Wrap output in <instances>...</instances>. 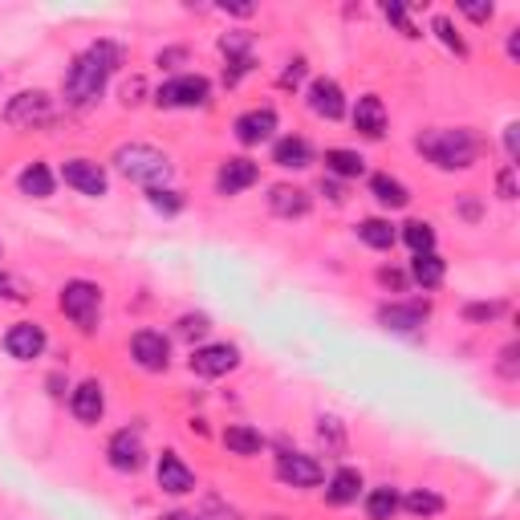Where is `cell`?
Instances as JSON below:
<instances>
[{
    "instance_id": "6da1fadb",
    "label": "cell",
    "mask_w": 520,
    "mask_h": 520,
    "mask_svg": "<svg viewBox=\"0 0 520 520\" xmlns=\"http://www.w3.org/2000/svg\"><path fill=\"white\" fill-rule=\"evenodd\" d=\"M118 65H122V45L118 41H94V45H86L74 57L70 74H65V106H74V110L94 106Z\"/></svg>"
},
{
    "instance_id": "7a4b0ae2",
    "label": "cell",
    "mask_w": 520,
    "mask_h": 520,
    "mask_svg": "<svg viewBox=\"0 0 520 520\" xmlns=\"http://www.w3.org/2000/svg\"><path fill=\"white\" fill-rule=\"evenodd\" d=\"M415 151L439 171H468L480 159V139L468 126H439V130H423L415 139Z\"/></svg>"
},
{
    "instance_id": "3957f363",
    "label": "cell",
    "mask_w": 520,
    "mask_h": 520,
    "mask_svg": "<svg viewBox=\"0 0 520 520\" xmlns=\"http://www.w3.org/2000/svg\"><path fill=\"white\" fill-rule=\"evenodd\" d=\"M114 167L118 175H126L130 183H139L147 191L163 187L171 179V159L159 151V147H147V143H126L114 151Z\"/></svg>"
},
{
    "instance_id": "277c9868",
    "label": "cell",
    "mask_w": 520,
    "mask_h": 520,
    "mask_svg": "<svg viewBox=\"0 0 520 520\" xmlns=\"http://www.w3.org/2000/svg\"><path fill=\"white\" fill-rule=\"evenodd\" d=\"M61 313L70 317L82 334H94L98 330V317H102V289L94 281H65L61 285V297H57Z\"/></svg>"
},
{
    "instance_id": "5b68a950",
    "label": "cell",
    "mask_w": 520,
    "mask_h": 520,
    "mask_svg": "<svg viewBox=\"0 0 520 520\" xmlns=\"http://www.w3.org/2000/svg\"><path fill=\"white\" fill-rule=\"evenodd\" d=\"M208 102H212V82L204 74H179V78H167L155 90L159 110H195V106H208Z\"/></svg>"
},
{
    "instance_id": "8992f818",
    "label": "cell",
    "mask_w": 520,
    "mask_h": 520,
    "mask_svg": "<svg viewBox=\"0 0 520 520\" xmlns=\"http://www.w3.org/2000/svg\"><path fill=\"white\" fill-rule=\"evenodd\" d=\"M49 118H53V98L45 90H21L5 106V122L13 130H33V126H45Z\"/></svg>"
},
{
    "instance_id": "52a82bcc",
    "label": "cell",
    "mask_w": 520,
    "mask_h": 520,
    "mask_svg": "<svg viewBox=\"0 0 520 520\" xmlns=\"http://www.w3.org/2000/svg\"><path fill=\"white\" fill-rule=\"evenodd\" d=\"M61 179L65 187H74L82 195H90V200H98V195H106L110 179H106V167L98 159H86V155H74V159H65L61 163Z\"/></svg>"
},
{
    "instance_id": "ba28073f",
    "label": "cell",
    "mask_w": 520,
    "mask_h": 520,
    "mask_svg": "<svg viewBox=\"0 0 520 520\" xmlns=\"http://www.w3.org/2000/svg\"><path fill=\"white\" fill-rule=\"evenodd\" d=\"M277 480L289 484V488H317L325 480V468L313 460V455H301V451H281L277 455Z\"/></svg>"
},
{
    "instance_id": "9c48e42d",
    "label": "cell",
    "mask_w": 520,
    "mask_h": 520,
    "mask_svg": "<svg viewBox=\"0 0 520 520\" xmlns=\"http://www.w3.org/2000/svg\"><path fill=\"white\" fill-rule=\"evenodd\" d=\"M187 366H191V374H200V378H220V374H228V370L240 366V350L228 346V342H212V346L191 350Z\"/></svg>"
},
{
    "instance_id": "30bf717a",
    "label": "cell",
    "mask_w": 520,
    "mask_h": 520,
    "mask_svg": "<svg viewBox=\"0 0 520 520\" xmlns=\"http://www.w3.org/2000/svg\"><path fill=\"white\" fill-rule=\"evenodd\" d=\"M130 358H135L147 374H163L171 366V342L159 330H139L130 338Z\"/></svg>"
},
{
    "instance_id": "8fae6325",
    "label": "cell",
    "mask_w": 520,
    "mask_h": 520,
    "mask_svg": "<svg viewBox=\"0 0 520 520\" xmlns=\"http://www.w3.org/2000/svg\"><path fill=\"white\" fill-rule=\"evenodd\" d=\"M143 439H139V431H114L110 435V443H106V464L114 468V472H122V476H135L139 468H143Z\"/></svg>"
},
{
    "instance_id": "7c38bea8",
    "label": "cell",
    "mask_w": 520,
    "mask_h": 520,
    "mask_svg": "<svg viewBox=\"0 0 520 520\" xmlns=\"http://www.w3.org/2000/svg\"><path fill=\"white\" fill-rule=\"evenodd\" d=\"M236 143L240 147H260V143H269L273 139V130H277V110L273 106H256V110H244L236 122Z\"/></svg>"
},
{
    "instance_id": "4fadbf2b",
    "label": "cell",
    "mask_w": 520,
    "mask_h": 520,
    "mask_svg": "<svg viewBox=\"0 0 520 520\" xmlns=\"http://www.w3.org/2000/svg\"><path fill=\"white\" fill-rule=\"evenodd\" d=\"M45 346H49L45 325H37V321H17L13 330L5 334V350H9V358H17V362H33V358H41Z\"/></svg>"
},
{
    "instance_id": "5bb4252c",
    "label": "cell",
    "mask_w": 520,
    "mask_h": 520,
    "mask_svg": "<svg viewBox=\"0 0 520 520\" xmlns=\"http://www.w3.org/2000/svg\"><path fill=\"white\" fill-rule=\"evenodd\" d=\"M305 102H309V110H313L317 118H325V122H338V118L346 114V94H342V86H338L334 78H313L309 90H305Z\"/></svg>"
},
{
    "instance_id": "9a60e30c",
    "label": "cell",
    "mask_w": 520,
    "mask_h": 520,
    "mask_svg": "<svg viewBox=\"0 0 520 520\" xmlns=\"http://www.w3.org/2000/svg\"><path fill=\"white\" fill-rule=\"evenodd\" d=\"M155 480L167 496H187L195 492V472L179 460V451H163L159 455V464H155Z\"/></svg>"
},
{
    "instance_id": "2e32d148",
    "label": "cell",
    "mask_w": 520,
    "mask_h": 520,
    "mask_svg": "<svg viewBox=\"0 0 520 520\" xmlns=\"http://www.w3.org/2000/svg\"><path fill=\"white\" fill-rule=\"evenodd\" d=\"M427 313H431L427 301H395V305L378 309V325H386V330H395V334H415L427 321Z\"/></svg>"
},
{
    "instance_id": "e0dca14e",
    "label": "cell",
    "mask_w": 520,
    "mask_h": 520,
    "mask_svg": "<svg viewBox=\"0 0 520 520\" xmlns=\"http://www.w3.org/2000/svg\"><path fill=\"white\" fill-rule=\"evenodd\" d=\"M70 411H74V419L86 423V427L98 423V419L106 415V390H102V382H94V378L78 382L74 395H70Z\"/></svg>"
},
{
    "instance_id": "ac0fdd59",
    "label": "cell",
    "mask_w": 520,
    "mask_h": 520,
    "mask_svg": "<svg viewBox=\"0 0 520 520\" xmlns=\"http://www.w3.org/2000/svg\"><path fill=\"white\" fill-rule=\"evenodd\" d=\"M256 179H260V167H256L252 159H228V163H220V171H216V191H220V195H240V191H248Z\"/></svg>"
},
{
    "instance_id": "d6986e66",
    "label": "cell",
    "mask_w": 520,
    "mask_h": 520,
    "mask_svg": "<svg viewBox=\"0 0 520 520\" xmlns=\"http://www.w3.org/2000/svg\"><path fill=\"white\" fill-rule=\"evenodd\" d=\"M269 208L281 220H301L309 212V191H301L293 183H273L269 187Z\"/></svg>"
},
{
    "instance_id": "ffe728a7",
    "label": "cell",
    "mask_w": 520,
    "mask_h": 520,
    "mask_svg": "<svg viewBox=\"0 0 520 520\" xmlns=\"http://www.w3.org/2000/svg\"><path fill=\"white\" fill-rule=\"evenodd\" d=\"M354 130L366 139H382L386 135V106L378 94H362L354 106Z\"/></svg>"
},
{
    "instance_id": "44dd1931",
    "label": "cell",
    "mask_w": 520,
    "mask_h": 520,
    "mask_svg": "<svg viewBox=\"0 0 520 520\" xmlns=\"http://www.w3.org/2000/svg\"><path fill=\"white\" fill-rule=\"evenodd\" d=\"M224 447L232 451V455H240V460H252V455H260L265 451V435H260L256 427H248V423H232V427H224Z\"/></svg>"
},
{
    "instance_id": "7402d4cb",
    "label": "cell",
    "mask_w": 520,
    "mask_h": 520,
    "mask_svg": "<svg viewBox=\"0 0 520 520\" xmlns=\"http://www.w3.org/2000/svg\"><path fill=\"white\" fill-rule=\"evenodd\" d=\"M273 163L285 167V171H305V167L313 163V147H309L301 135H285V139H277V147H273Z\"/></svg>"
},
{
    "instance_id": "603a6c76",
    "label": "cell",
    "mask_w": 520,
    "mask_h": 520,
    "mask_svg": "<svg viewBox=\"0 0 520 520\" xmlns=\"http://www.w3.org/2000/svg\"><path fill=\"white\" fill-rule=\"evenodd\" d=\"M17 187H21V195H29V200H49L53 195V187H57V179H53V171H49V163H29L21 175H17Z\"/></svg>"
},
{
    "instance_id": "cb8c5ba5",
    "label": "cell",
    "mask_w": 520,
    "mask_h": 520,
    "mask_svg": "<svg viewBox=\"0 0 520 520\" xmlns=\"http://www.w3.org/2000/svg\"><path fill=\"white\" fill-rule=\"evenodd\" d=\"M362 496V472L358 468H338L334 476H330V484H325V500L330 504H354Z\"/></svg>"
},
{
    "instance_id": "d4e9b609",
    "label": "cell",
    "mask_w": 520,
    "mask_h": 520,
    "mask_svg": "<svg viewBox=\"0 0 520 520\" xmlns=\"http://www.w3.org/2000/svg\"><path fill=\"white\" fill-rule=\"evenodd\" d=\"M370 195L382 204V208H407L411 204V191H407V183H399L395 175H370Z\"/></svg>"
},
{
    "instance_id": "484cf974",
    "label": "cell",
    "mask_w": 520,
    "mask_h": 520,
    "mask_svg": "<svg viewBox=\"0 0 520 520\" xmlns=\"http://www.w3.org/2000/svg\"><path fill=\"white\" fill-rule=\"evenodd\" d=\"M443 277H447V265H443L439 252H423V256L411 260V281H415L419 289H439Z\"/></svg>"
},
{
    "instance_id": "4316f807",
    "label": "cell",
    "mask_w": 520,
    "mask_h": 520,
    "mask_svg": "<svg viewBox=\"0 0 520 520\" xmlns=\"http://www.w3.org/2000/svg\"><path fill=\"white\" fill-rule=\"evenodd\" d=\"M358 240L370 244L374 252H390V248H395V240H399V232H395V224H390V220L370 216V220L358 224Z\"/></svg>"
},
{
    "instance_id": "83f0119b",
    "label": "cell",
    "mask_w": 520,
    "mask_h": 520,
    "mask_svg": "<svg viewBox=\"0 0 520 520\" xmlns=\"http://www.w3.org/2000/svg\"><path fill=\"white\" fill-rule=\"evenodd\" d=\"M325 171L338 175V179H358L366 171V159L358 151H346V147H330L325 151Z\"/></svg>"
},
{
    "instance_id": "f1b7e54d",
    "label": "cell",
    "mask_w": 520,
    "mask_h": 520,
    "mask_svg": "<svg viewBox=\"0 0 520 520\" xmlns=\"http://www.w3.org/2000/svg\"><path fill=\"white\" fill-rule=\"evenodd\" d=\"M399 492L390 488V484H382V488H370L366 492V516L370 520H395L399 516Z\"/></svg>"
},
{
    "instance_id": "f546056e",
    "label": "cell",
    "mask_w": 520,
    "mask_h": 520,
    "mask_svg": "<svg viewBox=\"0 0 520 520\" xmlns=\"http://www.w3.org/2000/svg\"><path fill=\"white\" fill-rule=\"evenodd\" d=\"M399 508H407L411 516L427 520V516H439V512H443V496L431 492V488H415V492H407V496L399 500Z\"/></svg>"
},
{
    "instance_id": "4dcf8cb0",
    "label": "cell",
    "mask_w": 520,
    "mask_h": 520,
    "mask_svg": "<svg viewBox=\"0 0 520 520\" xmlns=\"http://www.w3.org/2000/svg\"><path fill=\"white\" fill-rule=\"evenodd\" d=\"M403 240L411 244V252H415V256L435 252V228H431L427 220H411V224H403Z\"/></svg>"
},
{
    "instance_id": "1f68e13d",
    "label": "cell",
    "mask_w": 520,
    "mask_h": 520,
    "mask_svg": "<svg viewBox=\"0 0 520 520\" xmlns=\"http://www.w3.org/2000/svg\"><path fill=\"white\" fill-rule=\"evenodd\" d=\"M431 29H435V37L455 53V57H468V41L460 37V33H455V25H451V17H435L431 21Z\"/></svg>"
},
{
    "instance_id": "d6a6232c",
    "label": "cell",
    "mask_w": 520,
    "mask_h": 520,
    "mask_svg": "<svg viewBox=\"0 0 520 520\" xmlns=\"http://www.w3.org/2000/svg\"><path fill=\"white\" fill-rule=\"evenodd\" d=\"M147 200H151V208H155V212H163V216H175V212H183L179 191H171V187H155V191H147Z\"/></svg>"
},
{
    "instance_id": "836d02e7",
    "label": "cell",
    "mask_w": 520,
    "mask_h": 520,
    "mask_svg": "<svg viewBox=\"0 0 520 520\" xmlns=\"http://www.w3.org/2000/svg\"><path fill=\"white\" fill-rule=\"evenodd\" d=\"M0 297H5V301H29L33 289H29V281H21V277L0 269Z\"/></svg>"
},
{
    "instance_id": "e575fe53",
    "label": "cell",
    "mask_w": 520,
    "mask_h": 520,
    "mask_svg": "<svg viewBox=\"0 0 520 520\" xmlns=\"http://www.w3.org/2000/svg\"><path fill=\"white\" fill-rule=\"evenodd\" d=\"M382 17H386L390 25H399V33H403V37H423V33L411 25L407 9H403V5H395V0H386V5H382Z\"/></svg>"
},
{
    "instance_id": "d590c367",
    "label": "cell",
    "mask_w": 520,
    "mask_h": 520,
    "mask_svg": "<svg viewBox=\"0 0 520 520\" xmlns=\"http://www.w3.org/2000/svg\"><path fill=\"white\" fill-rule=\"evenodd\" d=\"M212 330V321H208V313H187V317H179V338H204Z\"/></svg>"
},
{
    "instance_id": "8d00e7d4",
    "label": "cell",
    "mask_w": 520,
    "mask_h": 520,
    "mask_svg": "<svg viewBox=\"0 0 520 520\" xmlns=\"http://www.w3.org/2000/svg\"><path fill=\"white\" fill-rule=\"evenodd\" d=\"M504 313V301H472V305H464V317L468 321H492V317H500Z\"/></svg>"
},
{
    "instance_id": "74e56055",
    "label": "cell",
    "mask_w": 520,
    "mask_h": 520,
    "mask_svg": "<svg viewBox=\"0 0 520 520\" xmlns=\"http://www.w3.org/2000/svg\"><path fill=\"white\" fill-rule=\"evenodd\" d=\"M248 70H252V53H248V57H228V65H224V82H228V86H236Z\"/></svg>"
},
{
    "instance_id": "f35d334b",
    "label": "cell",
    "mask_w": 520,
    "mask_h": 520,
    "mask_svg": "<svg viewBox=\"0 0 520 520\" xmlns=\"http://www.w3.org/2000/svg\"><path fill=\"white\" fill-rule=\"evenodd\" d=\"M496 187H500V200H516V167H512V163L500 171Z\"/></svg>"
},
{
    "instance_id": "ab89813d",
    "label": "cell",
    "mask_w": 520,
    "mask_h": 520,
    "mask_svg": "<svg viewBox=\"0 0 520 520\" xmlns=\"http://www.w3.org/2000/svg\"><path fill=\"white\" fill-rule=\"evenodd\" d=\"M301 78H305V57L289 61V70L281 74V86H285V90H293V86H301Z\"/></svg>"
},
{
    "instance_id": "60d3db41",
    "label": "cell",
    "mask_w": 520,
    "mask_h": 520,
    "mask_svg": "<svg viewBox=\"0 0 520 520\" xmlns=\"http://www.w3.org/2000/svg\"><path fill=\"white\" fill-rule=\"evenodd\" d=\"M378 285H386V289H407V277L399 273V269H378Z\"/></svg>"
},
{
    "instance_id": "b9f144b4",
    "label": "cell",
    "mask_w": 520,
    "mask_h": 520,
    "mask_svg": "<svg viewBox=\"0 0 520 520\" xmlns=\"http://www.w3.org/2000/svg\"><path fill=\"white\" fill-rule=\"evenodd\" d=\"M460 13H464V17H472L476 25H484V21H492V13H496V9H492V5H460Z\"/></svg>"
},
{
    "instance_id": "7bdbcfd3",
    "label": "cell",
    "mask_w": 520,
    "mask_h": 520,
    "mask_svg": "<svg viewBox=\"0 0 520 520\" xmlns=\"http://www.w3.org/2000/svg\"><path fill=\"white\" fill-rule=\"evenodd\" d=\"M321 195H330L334 204H342V200H346V187H342V183H334V179H321Z\"/></svg>"
},
{
    "instance_id": "ee69618b",
    "label": "cell",
    "mask_w": 520,
    "mask_h": 520,
    "mask_svg": "<svg viewBox=\"0 0 520 520\" xmlns=\"http://www.w3.org/2000/svg\"><path fill=\"white\" fill-rule=\"evenodd\" d=\"M516 130H520L516 122H508V126H504V147H508V159H516V143H520Z\"/></svg>"
},
{
    "instance_id": "f6af8a7d",
    "label": "cell",
    "mask_w": 520,
    "mask_h": 520,
    "mask_svg": "<svg viewBox=\"0 0 520 520\" xmlns=\"http://www.w3.org/2000/svg\"><path fill=\"white\" fill-rule=\"evenodd\" d=\"M159 520H204V516H195V512H163Z\"/></svg>"
},
{
    "instance_id": "bcb514c9",
    "label": "cell",
    "mask_w": 520,
    "mask_h": 520,
    "mask_svg": "<svg viewBox=\"0 0 520 520\" xmlns=\"http://www.w3.org/2000/svg\"><path fill=\"white\" fill-rule=\"evenodd\" d=\"M516 33H520V29H512V37H508V57H512V61L520 57V37H516Z\"/></svg>"
}]
</instances>
